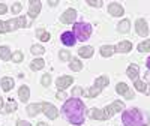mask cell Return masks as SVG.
Wrapping results in <instances>:
<instances>
[{
  "instance_id": "cell-12",
  "label": "cell",
  "mask_w": 150,
  "mask_h": 126,
  "mask_svg": "<svg viewBox=\"0 0 150 126\" xmlns=\"http://www.w3.org/2000/svg\"><path fill=\"white\" fill-rule=\"evenodd\" d=\"M108 12L112 17H122L123 15V6H120L119 3H110Z\"/></svg>"
},
{
  "instance_id": "cell-32",
  "label": "cell",
  "mask_w": 150,
  "mask_h": 126,
  "mask_svg": "<svg viewBox=\"0 0 150 126\" xmlns=\"http://www.w3.org/2000/svg\"><path fill=\"white\" fill-rule=\"evenodd\" d=\"M12 60H14L15 63L23 62V53H21V51H17L15 54H12Z\"/></svg>"
},
{
  "instance_id": "cell-9",
  "label": "cell",
  "mask_w": 150,
  "mask_h": 126,
  "mask_svg": "<svg viewBox=\"0 0 150 126\" xmlns=\"http://www.w3.org/2000/svg\"><path fill=\"white\" fill-rule=\"evenodd\" d=\"M75 18H77V12H75V9H68L63 15H62V23L65 24H71V23H75Z\"/></svg>"
},
{
  "instance_id": "cell-39",
  "label": "cell",
  "mask_w": 150,
  "mask_h": 126,
  "mask_svg": "<svg viewBox=\"0 0 150 126\" xmlns=\"http://www.w3.org/2000/svg\"><path fill=\"white\" fill-rule=\"evenodd\" d=\"M6 11H8L6 5H5V3H0V15H3V14H6Z\"/></svg>"
},
{
  "instance_id": "cell-16",
  "label": "cell",
  "mask_w": 150,
  "mask_h": 126,
  "mask_svg": "<svg viewBox=\"0 0 150 126\" xmlns=\"http://www.w3.org/2000/svg\"><path fill=\"white\" fill-rule=\"evenodd\" d=\"M18 95H20V99L23 102H27V99L30 96V92H29V87L27 86H21L20 90H18Z\"/></svg>"
},
{
  "instance_id": "cell-5",
  "label": "cell",
  "mask_w": 150,
  "mask_h": 126,
  "mask_svg": "<svg viewBox=\"0 0 150 126\" xmlns=\"http://www.w3.org/2000/svg\"><path fill=\"white\" fill-rule=\"evenodd\" d=\"M27 26H30V21L27 20V17L12 18V20L6 21V27H8V32H11V30H17L18 27H27Z\"/></svg>"
},
{
  "instance_id": "cell-44",
  "label": "cell",
  "mask_w": 150,
  "mask_h": 126,
  "mask_svg": "<svg viewBox=\"0 0 150 126\" xmlns=\"http://www.w3.org/2000/svg\"><path fill=\"white\" fill-rule=\"evenodd\" d=\"M38 126H48V125H47V123H42V122H41V123H38Z\"/></svg>"
},
{
  "instance_id": "cell-22",
  "label": "cell",
  "mask_w": 150,
  "mask_h": 126,
  "mask_svg": "<svg viewBox=\"0 0 150 126\" xmlns=\"http://www.w3.org/2000/svg\"><path fill=\"white\" fill-rule=\"evenodd\" d=\"M0 59L2 60H9V59H12V56H11V51H9V48L8 47H0Z\"/></svg>"
},
{
  "instance_id": "cell-46",
  "label": "cell",
  "mask_w": 150,
  "mask_h": 126,
  "mask_svg": "<svg viewBox=\"0 0 150 126\" xmlns=\"http://www.w3.org/2000/svg\"><path fill=\"white\" fill-rule=\"evenodd\" d=\"M2 107H3V99L0 98V108H2Z\"/></svg>"
},
{
  "instance_id": "cell-11",
  "label": "cell",
  "mask_w": 150,
  "mask_h": 126,
  "mask_svg": "<svg viewBox=\"0 0 150 126\" xmlns=\"http://www.w3.org/2000/svg\"><path fill=\"white\" fill-rule=\"evenodd\" d=\"M72 81H74V78H72V77H69V75H65V77L57 78L56 84H57L59 89H66V87H69V86L72 84Z\"/></svg>"
},
{
  "instance_id": "cell-21",
  "label": "cell",
  "mask_w": 150,
  "mask_h": 126,
  "mask_svg": "<svg viewBox=\"0 0 150 126\" xmlns=\"http://www.w3.org/2000/svg\"><path fill=\"white\" fill-rule=\"evenodd\" d=\"M44 65H45V62L42 59H36L30 63V68H32V71H39V69L44 68Z\"/></svg>"
},
{
  "instance_id": "cell-24",
  "label": "cell",
  "mask_w": 150,
  "mask_h": 126,
  "mask_svg": "<svg viewBox=\"0 0 150 126\" xmlns=\"http://www.w3.org/2000/svg\"><path fill=\"white\" fill-rule=\"evenodd\" d=\"M112 53H114V47H111V45H105V47L101 48V54L104 57H110Z\"/></svg>"
},
{
  "instance_id": "cell-45",
  "label": "cell",
  "mask_w": 150,
  "mask_h": 126,
  "mask_svg": "<svg viewBox=\"0 0 150 126\" xmlns=\"http://www.w3.org/2000/svg\"><path fill=\"white\" fill-rule=\"evenodd\" d=\"M147 68H149V69H150V57H149V59H147Z\"/></svg>"
},
{
  "instance_id": "cell-28",
  "label": "cell",
  "mask_w": 150,
  "mask_h": 126,
  "mask_svg": "<svg viewBox=\"0 0 150 126\" xmlns=\"http://www.w3.org/2000/svg\"><path fill=\"white\" fill-rule=\"evenodd\" d=\"M44 53H45V48L42 45H33L32 47V54L39 56V54H44Z\"/></svg>"
},
{
  "instance_id": "cell-38",
  "label": "cell",
  "mask_w": 150,
  "mask_h": 126,
  "mask_svg": "<svg viewBox=\"0 0 150 126\" xmlns=\"http://www.w3.org/2000/svg\"><path fill=\"white\" fill-rule=\"evenodd\" d=\"M8 32V27H6V23L0 21V33H6Z\"/></svg>"
},
{
  "instance_id": "cell-14",
  "label": "cell",
  "mask_w": 150,
  "mask_h": 126,
  "mask_svg": "<svg viewBox=\"0 0 150 126\" xmlns=\"http://www.w3.org/2000/svg\"><path fill=\"white\" fill-rule=\"evenodd\" d=\"M41 110H42V105L41 104H30V105H27V114L32 116V117H35L36 114H39Z\"/></svg>"
},
{
  "instance_id": "cell-19",
  "label": "cell",
  "mask_w": 150,
  "mask_h": 126,
  "mask_svg": "<svg viewBox=\"0 0 150 126\" xmlns=\"http://www.w3.org/2000/svg\"><path fill=\"white\" fill-rule=\"evenodd\" d=\"M12 87H14V80L12 78H9V77H5V78H2V89L5 90V92H9Z\"/></svg>"
},
{
  "instance_id": "cell-41",
  "label": "cell",
  "mask_w": 150,
  "mask_h": 126,
  "mask_svg": "<svg viewBox=\"0 0 150 126\" xmlns=\"http://www.w3.org/2000/svg\"><path fill=\"white\" fill-rule=\"evenodd\" d=\"M17 126H30L29 122H24V120H18L17 122Z\"/></svg>"
},
{
  "instance_id": "cell-35",
  "label": "cell",
  "mask_w": 150,
  "mask_h": 126,
  "mask_svg": "<svg viewBox=\"0 0 150 126\" xmlns=\"http://www.w3.org/2000/svg\"><path fill=\"white\" fill-rule=\"evenodd\" d=\"M72 95H74V98H75V96L83 95V89H81V87H75V89L72 90Z\"/></svg>"
},
{
  "instance_id": "cell-17",
  "label": "cell",
  "mask_w": 150,
  "mask_h": 126,
  "mask_svg": "<svg viewBox=\"0 0 150 126\" xmlns=\"http://www.w3.org/2000/svg\"><path fill=\"white\" fill-rule=\"evenodd\" d=\"M78 54H80L81 57H84V59H89V57L93 56V48H92V47H81V48L78 50Z\"/></svg>"
},
{
  "instance_id": "cell-34",
  "label": "cell",
  "mask_w": 150,
  "mask_h": 126,
  "mask_svg": "<svg viewBox=\"0 0 150 126\" xmlns=\"http://www.w3.org/2000/svg\"><path fill=\"white\" fill-rule=\"evenodd\" d=\"M21 3L20 2H17V3H14V6H12V12H14V14H18V12L21 11Z\"/></svg>"
},
{
  "instance_id": "cell-30",
  "label": "cell",
  "mask_w": 150,
  "mask_h": 126,
  "mask_svg": "<svg viewBox=\"0 0 150 126\" xmlns=\"http://www.w3.org/2000/svg\"><path fill=\"white\" fill-rule=\"evenodd\" d=\"M15 110H17V104H15L12 99H9V101H8V107H6V113L15 111Z\"/></svg>"
},
{
  "instance_id": "cell-1",
  "label": "cell",
  "mask_w": 150,
  "mask_h": 126,
  "mask_svg": "<svg viewBox=\"0 0 150 126\" xmlns=\"http://www.w3.org/2000/svg\"><path fill=\"white\" fill-rule=\"evenodd\" d=\"M62 113L66 116V119L75 125V126H80L84 123V113H86V105L84 102H81L80 99L77 98H72L69 101H66L63 108H62Z\"/></svg>"
},
{
  "instance_id": "cell-20",
  "label": "cell",
  "mask_w": 150,
  "mask_h": 126,
  "mask_svg": "<svg viewBox=\"0 0 150 126\" xmlns=\"http://www.w3.org/2000/svg\"><path fill=\"white\" fill-rule=\"evenodd\" d=\"M108 84H110V78L107 77V75H102V77L96 78V83H95V86L98 87V89H102V87H105Z\"/></svg>"
},
{
  "instance_id": "cell-31",
  "label": "cell",
  "mask_w": 150,
  "mask_h": 126,
  "mask_svg": "<svg viewBox=\"0 0 150 126\" xmlns=\"http://www.w3.org/2000/svg\"><path fill=\"white\" fill-rule=\"evenodd\" d=\"M38 38H39L42 42H47V41H50V33H47V32H38Z\"/></svg>"
},
{
  "instance_id": "cell-2",
  "label": "cell",
  "mask_w": 150,
  "mask_h": 126,
  "mask_svg": "<svg viewBox=\"0 0 150 126\" xmlns=\"http://www.w3.org/2000/svg\"><path fill=\"white\" fill-rule=\"evenodd\" d=\"M122 122L125 126H147L149 117L143 111L137 110V108H131L122 114Z\"/></svg>"
},
{
  "instance_id": "cell-42",
  "label": "cell",
  "mask_w": 150,
  "mask_h": 126,
  "mask_svg": "<svg viewBox=\"0 0 150 126\" xmlns=\"http://www.w3.org/2000/svg\"><path fill=\"white\" fill-rule=\"evenodd\" d=\"M50 6H56V5H59V2H57V0H53V2H51V0H50Z\"/></svg>"
},
{
  "instance_id": "cell-23",
  "label": "cell",
  "mask_w": 150,
  "mask_h": 126,
  "mask_svg": "<svg viewBox=\"0 0 150 126\" xmlns=\"http://www.w3.org/2000/svg\"><path fill=\"white\" fill-rule=\"evenodd\" d=\"M129 27H131V24H129L128 20H123L122 23H119V26H117L119 32H122V33H128L129 32Z\"/></svg>"
},
{
  "instance_id": "cell-18",
  "label": "cell",
  "mask_w": 150,
  "mask_h": 126,
  "mask_svg": "<svg viewBox=\"0 0 150 126\" xmlns=\"http://www.w3.org/2000/svg\"><path fill=\"white\" fill-rule=\"evenodd\" d=\"M138 74H140V69H138V66H137V65H131L128 68V77L132 78L134 81L138 78Z\"/></svg>"
},
{
  "instance_id": "cell-15",
  "label": "cell",
  "mask_w": 150,
  "mask_h": 126,
  "mask_svg": "<svg viewBox=\"0 0 150 126\" xmlns=\"http://www.w3.org/2000/svg\"><path fill=\"white\" fill-rule=\"evenodd\" d=\"M117 51L119 53H129L131 50H132V44L129 42V41H123V42H120L119 45H117Z\"/></svg>"
},
{
  "instance_id": "cell-43",
  "label": "cell",
  "mask_w": 150,
  "mask_h": 126,
  "mask_svg": "<svg viewBox=\"0 0 150 126\" xmlns=\"http://www.w3.org/2000/svg\"><path fill=\"white\" fill-rule=\"evenodd\" d=\"M146 93H147V95H150V86H147V89H146Z\"/></svg>"
},
{
  "instance_id": "cell-40",
  "label": "cell",
  "mask_w": 150,
  "mask_h": 126,
  "mask_svg": "<svg viewBox=\"0 0 150 126\" xmlns=\"http://www.w3.org/2000/svg\"><path fill=\"white\" fill-rule=\"evenodd\" d=\"M57 99H66V93L65 92H57Z\"/></svg>"
},
{
  "instance_id": "cell-3",
  "label": "cell",
  "mask_w": 150,
  "mask_h": 126,
  "mask_svg": "<svg viewBox=\"0 0 150 126\" xmlns=\"http://www.w3.org/2000/svg\"><path fill=\"white\" fill-rule=\"evenodd\" d=\"M74 36H75V39H78V41H86L87 38L90 36L92 33V26L90 24H87V23H77L74 26Z\"/></svg>"
},
{
  "instance_id": "cell-13",
  "label": "cell",
  "mask_w": 150,
  "mask_h": 126,
  "mask_svg": "<svg viewBox=\"0 0 150 126\" xmlns=\"http://www.w3.org/2000/svg\"><path fill=\"white\" fill-rule=\"evenodd\" d=\"M60 39H62V42H63L65 45H68V47H71V45L75 44V36H74L72 32H65L63 35L60 36Z\"/></svg>"
},
{
  "instance_id": "cell-10",
  "label": "cell",
  "mask_w": 150,
  "mask_h": 126,
  "mask_svg": "<svg viewBox=\"0 0 150 126\" xmlns=\"http://www.w3.org/2000/svg\"><path fill=\"white\" fill-rule=\"evenodd\" d=\"M42 111L47 114V117H50V119H56L57 117V108L54 107V105H51V104H42Z\"/></svg>"
},
{
  "instance_id": "cell-37",
  "label": "cell",
  "mask_w": 150,
  "mask_h": 126,
  "mask_svg": "<svg viewBox=\"0 0 150 126\" xmlns=\"http://www.w3.org/2000/svg\"><path fill=\"white\" fill-rule=\"evenodd\" d=\"M87 3H89L90 6H101V5H102V2H101V0H89Z\"/></svg>"
},
{
  "instance_id": "cell-36",
  "label": "cell",
  "mask_w": 150,
  "mask_h": 126,
  "mask_svg": "<svg viewBox=\"0 0 150 126\" xmlns=\"http://www.w3.org/2000/svg\"><path fill=\"white\" fill-rule=\"evenodd\" d=\"M60 59H62V60H69L71 56H69L68 51H60Z\"/></svg>"
},
{
  "instance_id": "cell-7",
  "label": "cell",
  "mask_w": 150,
  "mask_h": 126,
  "mask_svg": "<svg viewBox=\"0 0 150 126\" xmlns=\"http://www.w3.org/2000/svg\"><path fill=\"white\" fill-rule=\"evenodd\" d=\"M30 8H29V15L30 18H36L39 15V11H41V2L39 0H30Z\"/></svg>"
},
{
  "instance_id": "cell-25",
  "label": "cell",
  "mask_w": 150,
  "mask_h": 126,
  "mask_svg": "<svg viewBox=\"0 0 150 126\" xmlns=\"http://www.w3.org/2000/svg\"><path fill=\"white\" fill-rule=\"evenodd\" d=\"M69 68H71L72 71H75V72H78V71H81L83 65H81V62H80V60L74 59V60H71V65H69Z\"/></svg>"
},
{
  "instance_id": "cell-26",
  "label": "cell",
  "mask_w": 150,
  "mask_h": 126,
  "mask_svg": "<svg viewBox=\"0 0 150 126\" xmlns=\"http://www.w3.org/2000/svg\"><path fill=\"white\" fill-rule=\"evenodd\" d=\"M99 92H101V89H98V87L95 86V87H92V89H89L87 92H83V95L89 96V98H95V96H98V95H99Z\"/></svg>"
},
{
  "instance_id": "cell-4",
  "label": "cell",
  "mask_w": 150,
  "mask_h": 126,
  "mask_svg": "<svg viewBox=\"0 0 150 126\" xmlns=\"http://www.w3.org/2000/svg\"><path fill=\"white\" fill-rule=\"evenodd\" d=\"M122 110H123V102H120V101H114L111 105H108V107H105L104 110H101V113H102V120H107V119L112 117L116 113H119V111H122Z\"/></svg>"
},
{
  "instance_id": "cell-33",
  "label": "cell",
  "mask_w": 150,
  "mask_h": 126,
  "mask_svg": "<svg viewBox=\"0 0 150 126\" xmlns=\"http://www.w3.org/2000/svg\"><path fill=\"white\" fill-rule=\"evenodd\" d=\"M41 83H42V86H50V83H51V77H50L48 74H45L44 77H42V80H41Z\"/></svg>"
},
{
  "instance_id": "cell-8",
  "label": "cell",
  "mask_w": 150,
  "mask_h": 126,
  "mask_svg": "<svg viewBox=\"0 0 150 126\" xmlns=\"http://www.w3.org/2000/svg\"><path fill=\"white\" fill-rule=\"evenodd\" d=\"M116 90H117L119 95H123L126 99H132V98H134V92H131V90L128 89V86L125 84V83H119L117 87H116Z\"/></svg>"
},
{
  "instance_id": "cell-6",
  "label": "cell",
  "mask_w": 150,
  "mask_h": 126,
  "mask_svg": "<svg viewBox=\"0 0 150 126\" xmlns=\"http://www.w3.org/2000/svg\"><path fill=\"white\" fill-rule=\"evenodd\" d=\"M135 30L140 36H147L149 35V27H147V21L143 18H138L135 23Z\"/></svg>"
},
{
  "instance_id": "cell-29",
  "label": "cell",
  "mask_w": 150,
  "mask_h": 126,
  "mask_svg": "<svg viewBox=\"0 0 150 126\" xmlns=\"http://www.w3.org/2000/svg\"><path fill=\"white\" fill-rule=\"evenodd\" d=\"M135 89H137V90H140V92H146L147 84L143 83V81H140V80H135Z\"/></svg>"
},
{
  "instance_id": "cell-27",
  "label": "cell",
  "mask_w": 150,
  "mask_h": 126,
  "mask_svg": "<svg viewBox=\"0 0 150 126\" xmlns=\"http://www.w3.org/2000/svg\"><path fill=\"white\" fill-rule=\"evenodd\" d=\"M138 51L140 53H149L150 51V39L149 41H144L138 45Z\"/></svg>"
}]
</instances>
